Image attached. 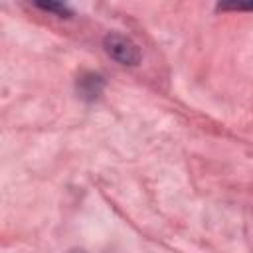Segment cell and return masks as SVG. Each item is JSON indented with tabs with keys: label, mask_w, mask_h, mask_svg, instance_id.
Here are the masks:
<instances>
[{
	"label": "cell",
	"mask_w": 253,
	"mask_h": 253,
	"mask_svg": "<svg viewBox=\"0 0 253 253\" xmlns=\"http://www.w3.org/2000/svg\"><path fill=\"white\" fill-rule=\"evenodd\" d=\"M103 45H105V51L121 65H136L140 61L138 45L123 34H117V32L107 34L103 40Z\"/></svg>",
	"instance_id": "1"
},
{
	"label": "cell",
	"mask_w": 253,
	"mask_h": 253,
	"mask_svg": "<svg viewBox=\"0 0 253 253\" xmlns=\"http://www.w3.org/2000/svg\"><path fill=\"white\" fill-rule=\"evenodd\" d=\"M105 87V81L101 75H95V73H85L79 77L77 81V91L81 93V97L85 99H97L101 95Z\"/></svg>",
	"instance_id": "2"
},
{
	"label": "cell",
	"mask_w": 253,
	"mask_h": 253,
	"mask_svg": "<svg viewBox=\"0 0 253 253\" xmlns=\"http://www.w3.org/2000/svg\"><path fill=\"white\" fill-rule=\"evenodd\" d=\"M36 6H38V8H42V10L57 12V14H61V16H63V14H65V16H69V14H71V12L67 10V6H63V4H53V2H47V4H45V2H38Z\"/></svg>",
	"instance_id": "3"
},
{
	"label": "cell",
	"mask_w": 253,
	"mask_h": 253,
	"mask_svg": "<svg viewBox=\"0 0 253 253\" xmlns=\"http://www.w3.org/2000/svg\"><path fill=\"white\" fill-rule=\"evenodd\" d=\"M219 8H235V10L247 8V10H253V2H249V4H223V6H219Z\"/></svg>",
	"instance_id": "4"
}]
</instances>
